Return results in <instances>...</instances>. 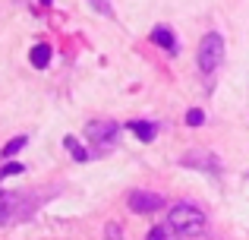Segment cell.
<instances>
[{
    "mask_svg": "<svg viewBox=\"0 0 249 240\" xmlns=\"http://www.w3.org/2000/svg\"><path fill=\"white\" fill-rule=\"evenodd\" d=\"M167 228H174L177 234H183V237H196L205 228V215H202V209H196L193 203H177L174 209L167 212Z\"/></svg>",
    "mask_w": 249,
    "mask_h": 240,
    "instance_id": "cell-1",
    "label": "cell"
},
{
    "mask_svg": "<svg viewBox=\"0 0 249 240\" xmlns=\"http://www.w3.org/2000/svg\"><path fill=\"white\" fill-rule=\"evenodd\" d=\"M224 54H227L224 38H221L218 32H208L199 41V70L202 73H214V70L224 63Z\"/></svg>",
    "mask_w": 249,
    "mask_h": 240,
    "instance_id": "cell-2",
    "label": "cell"
},
{
    "mask_svg": "<svg viewBox=\"0 0 249 240\" xmlns=\"http://www.w3.org/2000/svg\"><path fill=\"white\" fill-rule=\"evenodd\" d=\"M29 196L25 193H0V228L3 224H13V222H22L29 215Z\"/></svg>",
    "mask_w": 249,
    "mask_h": 240,
    "instance_id": "cell-3",
    "label": "cell"
},
{
    "mask_svg": "<svg viewBox=\"0 0 249 240\" xmlns=\"http://www.w3.org/2000/svg\"><path fill=\"white\" fill-rule=\"evenodd\" d=\"M85 136H89L98 148H110L117 142V136H120V127H117L114 120H91L89 127H85Z\"/></svg>",
    "mask_w": 249,
    "mask_h": 240,
    "instance_id": "cell-4",
    "label": "cell"
},
{
    "mask_svg": "<svg viewBox=\"0 0 249 240\" xmlns=\"http://www.w3.org/2000/svg\"><path fill=\"white\" fill-rule=\"evenodd\" d=\"M126 205L136 215H152V212L164 209V196L161 193H148V190H133L126 196Z\"/></svg>",
    "mask_w": 249,
    "mask_h": 240,
    "instance_id": "cell-5",
    "label": "cell"
},
{
    "mask_svg": "<svg viewBox=\"0 0 249 240\" xmlns=\"http://www.w3.org/2000/svg\"><path fill=\"white\" fill-rule=\"evenodd\" d=\"M152 41L161 44V48L170 51V54H177V38H174V32H170L167 25H158V29H152Z\"/></svg>",
    "mask_w": 249,
    "mask_h": 240,
    "instance_id": "cell-6",
    "label": "cell"
},
{
    "mask_svg": "<svg viewBox=\"0 0 249 240\" xmlns=\"http://www.w3.org/2000/svg\"><path fill=\"white\" fill-rule=\"evenodd\" d=\"M51 54H54V51H51V44H35V48H32V54H29L32 67H35V70H48L51 67Z\"/></svg>",
    "mask_w": 249,
    "mask_h": 240,
    "instance_id": "cell-7",
    "label": "cell"
},
{
    "mask_svg": "<svg viewBox=\"0 0 249 240\" xmlns=\"http://www.w3.org/2000/svg\"><path fill=\"white\" fill-rule=\"evenodd\" d=\"M126 129H133L142 142H152L155 136H158V127H155V123H148V120H129Z\"/></svg>",
    "mask_w": 249,
    "mask_h": 240,
    "instance_id": "cell-8",
    "label": "cell"
},
{
    "mask_svg": "<svg viewBox=\"0 0 249 240\" xmlns=\"http://www.w3.org/2000/svg\"><path fill=\"white\" fill-rule=\"evenodd\" d=\"M208 152H202V158H193V155H186L183 158V165H193V167H208V171H218V161L214 158H205Z\"/></svg>",
    "mask_w": 249,
    "mask_h": 240,
    "instance_id": "cell-9",
    "label": "cell"
},
{
    "mask_svg": "<svg viewBox=\"0 0 249 240\" xmlns=\"http://www.w3.org/2000/svg\"><path fill=\"white\" fill-rule=\"evenodd\" d=\"M25 142H29V136H16V139H10V142L3 146V158H13L16 152H22Z\"/></svg>",
    "mask_w": 249,
    "mask_h": 240,
    "instance_id": "cell-10",
    "label": "cell"
},
{
    "mask_svg": "<svg viewBox=\"0 0 249 240\" xmlns=\"http://www.w3.org/2000/svg\"><path fill=\"white\" fill-rule=\"evenodd\" d=\"M63 146L73 152V158H76V161H89V152H85L79 142H76V136H67V139H63Z\"/></svg>",
    "mask_w": 249,
    "mask_h": 240,
    "instance_id": "cell-11",
    "label": "cell"
},
{
    "mask_svg": "<svg viewBox=\"0 0 249 240\" xmlns=\"http://www.w3.org/2000/svg\"><path fill=\"white\" fill-rule=\"evenodd\" d=\"M202 123H205V111L189 108V111H186V127H202Z\"/></svg>",
    "mask_w": 249,
    "mask_h": 240,
    "instance_id": "cell-12",
    "label": "cell"
},
{
    "mask_svg": "<svg viewBox=\"0 0 249 240\" xmlns=\"http://www.w3.org/2000/svg\"><path fill=\"white\" fill-rule=\"evenodd\" d=\"M16 174H25V165H19V161H10V165L0 167V177H16Z\"/></svg>",
    "mask_w": 249,
    "mask_h": 240,
    "instance_id": "cell-13",
    "label": "cell"
},
{
    "mask_svg": "<svg viewBox=\"0 0 249 240\" xmlns=\"http://www.w3.org/2000/svg\"><path fill=\"white\" fill-rule=\"evenodd\" d=\"M104 240H123V231H120L117 222H110L107 228H104Z\"/></svg>",
    "mask_w": 249,
    "mask_h": 240,
    "instance_id": "cell-14",
    "label": "cell"
},
{
    "mask_svg": "<svg viewBox=\"0 0 249 240\" xmlns=\"http://www.w3.org/2000/svg\"><path fill=\"white\" fill-rule=\"evenodd\" d=\"M89 3L95 6V10L101 13V16H114V10H110V3H107V0H89Z\"/></svg>",
    "mask_w": 249,
    "mask_h": 240,
    "instance_id": "cell-15",
    "label": "cell"
},
{
    "mask_svg": "<svg viewBox=\"0 0 249 240\" xmlns=\"http://www.w3.org/2000/svg\"><path fill=\"white\" fill-rule=\"evenodd\" d=\"M145 240H170V237H167V228H152V231L145 234Z\"/></svg>",
    "mask_w": 249,
    "mask_h": 240,
    "instance_id": "cell-16",
    "label": "cell"
},
{
    "mask_svg": "<svg viewBox=\"0 0 249 240\" xmlns=\"http://www.w3.org/2000/svg\"><path fill=\"white\" fill-rule=\"evenodd\" d=\"M38 3H44V6H51V3H54V0H38Z\"/></svg>",
    "mask_w": 249,
    "mask_h": 240,
    "instance_id": "cell-17",
    "label": "cell"
}]
</instances>
